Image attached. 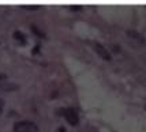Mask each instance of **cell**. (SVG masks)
Masks as SVG:
<instances>
[{"mask_svg": "<svg viewBox=\"0 0 146 132\" xmlns=\"http://www.w3.org/2000/svg\"><path fill=\"white\" fill-rule=\"evenodd\" d=\"M128 36H131V37H134L135 40H139L141 42H143V37L141 36L139 33H137V32H133V30H130V32H127Z\"/></svg>", "mask_w": 146, "mask_h": 132, "instance_id": "5", "label": "cell"}, {"mask_svg": "<svg viewBox=\"0 0 146 132\" xmlns=\"http://www.w3.org/2000/svg\"><path fill=\"white\" fill-rule=\"evenodd\" d=\"M32 30H33V33H34V34H37V36H40L41 38H44V37H45V34H44V33H41L40 30H38V27H37V26H34V25H33V26H32Z\"/></svg>", "mask_w": 146, "mask_h": 132, "instance_id": "6", "label": "cell"}, {"mask_svg": "<svg viewBox=\"0 0 146 132\" xmlns=\"http://www.w3.org/2000/svg\"><path fill=\"white\" fill-rule=\"evenodd\" d=\"M38 125L33 121H18L14 125V132H38Z\"/></svg>", "mask_w": 146, "mask_h": 132, "instance_id": "1", "label": "cell"}, {"mask_svg": "<svg viewBox=\"0 0 146 132\" xmlns=\"http://www.w3.org/2000/svg\"><path fill=\"white\" fill-rule=\"evenodd\" d=\"M60 113L64 114V117L66 120L70 123V125H78V123H79V117H78V114L74 109H63V110H60Z\"/></svg>", "mask_w": 146, "mask_h": 132, "instance_id": "2", "label": "cell"}, {"mask_svg": "<svg viewBox=\"0 0 146 132\" xmlns=\"http://www.w3.org/2000/svg\"><path fill=\"white\" fill-rule=\"evenodd\" d=\"M94 50L98 53V56L102 57L104 60H107V61H109V60H111V55H109V52L105 49V46H102L101 44L94 42Z\"/></svg>", "mask_w": 146, "mask_h": 132, "instance_id": "3", "label": "cell"}, {"mask_svg": "<svg viewBox=\"0 0 146 132\" xmlns=\"http://www.w3.org/2000/svg\"><path fill=\"white\" fill-rule=\"evenodd\" d=\"M71 10H82V8H81V7H70Z\"/></svg>", "mask_w": 146, "mask_h": 132, "instance_id": "9", "label": "cell"}, {"mask_svg": "<svg viewBox=\"0 0 146 132\" xmlns=\"http://www.w3.org/2000/svg\"><path fill=\"white\" fill-rule=\"evenodd\" d=\"M14 38L18 41L19 44H26V37H25V34L23 33H21V32H15L14 33Z\"/></svg>", "mask_w": 146, "mask_h": 132, "instance_id": "4", "label": "cell"}, {"mask_svg": "<svg viewBox=\"0 0 146 132\" xmlns=\"http://www.w3.org/2000/svg\"><path fill=\"white\" fill-rule=\"evenodd\" d=\"M22 8H26V10H38L40 6H22Z\"/></svg>", "mask_w": 146, "mask_h": 132, "instance_id": "7", "label": "cell"}, {"mask_svg": "<svg viewBox=\"0 0 146 132\" xmlns=\"http://www.w3.org/2000/svg\"><path fill=\"white\" fill-rule=\"evenodd\" d=\"M3 109H4V101L0 100V114H1V112H3Z\"/></svg>", "mask_w": 146, "mask_h": 132, "instance_id": "8", "label": "cell"}]
</instances>
